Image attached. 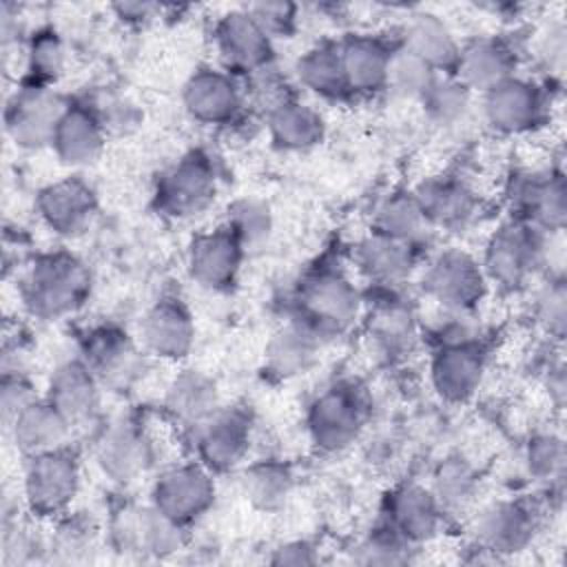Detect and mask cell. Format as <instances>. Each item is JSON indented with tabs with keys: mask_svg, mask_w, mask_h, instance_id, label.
<instances>
[{
	"mask_svg": "<svg viewBox=\"0 0 567 567\" xmlns=\"http://www.w3.org/2000/svg\"><path fill=\"white\" fill-rule=\"evenodd\" d=\"M427 485L436 496L445 518L461 514L470 516V512L481 501V474L476 465L461 454H450L439 461Z\"/></svg>",
	"mask_w": 567,
	"mask_h": 567,
	"instance_id": "cell-38",
	"label": "cell"
},
{
	"mask_svg": "<svg viewBox=\"0 0 567 567\" xmlns=\"http://www.w3.org/2000/svg\"><path fill=\"white\" fill-rule=\"evenodd\" d=\"M93 461L115 485L140 481L157 461V439L135 416H115L93 436Z\"/></svg>",
	"mask_w": 567,
	"mask_h": 567,
	"instance_id": "cell-12",
	"label": "cell"
},
{
	"mask_svg": "<svg viewBox=\"0 0 567 567\" xmlns=\"http://www.w3.org/2000/svg\"><path fill=\"white\" fill-rule=\"evenodd\" d=\"M478 97L452 73H441L419 102L427 124L439 131H458L474 115Z\"/></svg>",
	"mask_w": 567,
	"mask_h": 567,
	"instance_id": "cell-40",
	"label": "cell"
},
{
	"mask_svg": "<svg viewBox=\"0 0 567 567\" xmlns=\"http://www.w3.org/2000/svg\"><path fill=\"white\" fill-rule=\"evenodd\" d=\"M419 547L403 538L390 523L379 518L352 547V560L359 565H405L412 563Z\"/></svg>",
	"mask_w": 567,
	"mask_h": 567,
	"instance_id": "cell-45",
	"label": "cell"
},
{
	"mask_svg": "<svg viewBox=\"0 0 567 567\" xmlns=\"http://www.w3.org/2000/svg\"><path fill=\"white\" fill-rule=\"evenodd\" d=\"M412 193L432 230L463 233L481 215V193L458 173H436L423 177Z\"/></svg>",
	"mask_w": 567,
	"mask_h": 567,
	"instance_id": "cell-21",
	"label": "cell"
},
{
	"mask_svg": "<svg viewBox=\"0 0 567 567\" xmlns=\"http://www.w3.org/2000/svg\"><path fill=\"white\" fill-rule=\"evenodd\" d=\"M394 42L439 73H452L461 53V40L452 24L427 9L412 11L401 22Z\"/></svg>",
	"mask_w": 567,
	"mask_h": 567,
	"instance_id": "cell-32",
	"label": "cell"
},
{
	"mask_svg": "<svg viewBox=\"0 0 567 567\" xmlns=\"http://www.w3.org/2000/svg\"><path fill=\"white\" fill-rule=\"evenodd\" d=\"M416 281L432 306L458 310H478L492 290L478 255L461 246H445L427 255Z\"/></svg>",
	"mask_w": 567,
	"mask_h": 567,
	"instance_id": "cell-8",
	"label": "cell"
},
{
	"mask_svg": "<svg viewBox=\"0 0 567 567\" xmlns=\"http://www.w3.org/2000/svg\"><path fill=\"white\" fill-rule=\"evenodd\" d=\"M49 532V560L82 563L97 549V529L82 518L64 514Z\"/></svg>",
	"mask_w": 567,
	"mask_h": 567,
	"instance_id": "cell-48",
	"label": "cell"
},
{
	"mask_svg": "<svg viewBox=\"0 0 567 567\" xmlns=\"http://www.w3.org/2000/svg\"><path fill=\"white\" fill-rule=\"evenodd\" d=\"M82 489V461L71 445L24 458L20 494L24 509L38 520H55L71 512Z\"/></svg>",
	"mask_w": 567,
	"mask_h": 567,
	"instance_id": "cell-6",
	"label": "cell"
},
{
	"mask_svg": "<svg viewBox=\"0 0 567 567\" xmlns=\"http://www.w3.org/2000/svg\"><path fill=\"white\" fill-rule=\"evenodd\" d=\"M326 346L308 323L288 312L264 348L266 370L281 381L303 377L319 363Z\"/></svg>",
	"mask_w": 567,
	"mask_h": 567,
	"instance_id": "cell-31",
	"label": "cell"
},
{
	"mask_svg": "<svg viewBox=\"0 0 567 567\" xmlns=\"http://www.w3.org/2000/svg\"><path fill=\"white\" fill-rule=\"evenodd\" d=\"M567 465L565 439L558 430H536L527 436L520 450L523 474L543 487H554L563 483Z\"/></svg>",
	"mask_w": 567,
	"mask_h": 567,
	"instance_id": "cell-41",
	"label": "cell"
},
{
	"mask_svg": "<svg viewBox=\"0 0 567 567\" xmlns=\"http://www.w3.org/2000/svg\"><path fill=\"white\" fill-rule=\"evenodd\" d=\"M246 9L272 40L290 38L297 31L299 7L292 2H284V0L252 2V4H246Z\"/></svg>",
	"mask_w": 567,
	"mask_h": 567,
	"instance_id": "cell-52",
	"label": "cell"
},
{
	"mask_svg": "<svg viewBox=\"0 0 567 567\" xmlns=\"http://www.w3.org/2000/svg\"><path fill=\"white\" fill-rule=\"evenodd\" d=\"M197 463L215 476L239 472L252 447V421L239 405H219L208 419L186 432Z\"/></svg>",
	"mask_w": 567,
	"mask_h": 567,
	"instance_id": "cell-13",
	"label": "cell"
},
{
	"mask_svg": "<svg viewBox=\"0 0 567 567\" xmlns=\"http://www.w3.org/2000/svg\"><path fill=\"white\" fill-rule=\"evenodd\" d=\"M106 534L113 549L135 558L162 560L186 545V527L166 518L148 501L120 505L111 514Z\"/></svg>",
	"mask_w": 567,
	"mask_h": 567,
	"instance_id": "cell-15",
	"label": "cell"
},
{
	"mask_svg": "<svg viewBox=\"0 0 567 567\" xmlns=\"http://www.w3.org/2000/svg\"><path fill=\"white\" fill-rule=\"evenodd\" d=\"M49 558V534L24 518H7L2 527V563L7 567H22Z\"/></svg>",
	"mask_w": 567,
	"mask_h": 567,
	"instance_id": "cell-49",
	"label": "cell"
},
{
	"mask_svg": "<svg viewBox=\"0 0 567 567\" xmlns=\"http://www.w3.org/2000/svg\"><path fill=\"white\" fill-rule=\"evenodd\" d=\"M221 405L217 381L197 368H184L173 374L164 388L162 410L171 423L188 432L208 419Z\"/></svg>",
	"mask_w": 567,
	"mask_h": 567,
	"instance_id": "cell-33",
	"label": "cell"
},
{
	"mask_svg": "<svg viewBox=\"0 0 567 567\" xmlns=\"http://www.w3.org/2000/svg\"><path fill=\"white\" fill-rule=\"evenodd\" d=\"M381 518L419 549L432 543L445 525V514L427 483L401 481L385 496Z\"/></svg>",
	"mask_w": 567,
	"mask_h": 567,
	"instance_id": "cell-25",
	"label": "cell"
},
{
	"mask_svg": "<svg viewBox=\"0 0 567 567\" xmlns=\"http://www.w3.org/2000/svg\"><path fill=\"white\" fill-rule=\"evenodd\" d=\"M350 264L352 272L374 290H399L416 279L423 257L421 246L368 230L350 248Z\"/></svg>",
	"mask_w": 567,
	"mask_h": 567,
	"instance_id": "cell-20",
	"label": "cell"
},
{
	"mask_svg": "<svg viewBox=\"0 0 567 567\" xmlns=\"http://www.w3.org/2000/svg\"><path fill=\"white\" fill-rule=\"evenodd\" d=\"M520 53L505 35H476L461 42V53L452 75H456L476 97L496 84L518 75Z\"/></svg>",
	"mask_w": 567,
	"mask_h": 567,
	"instance_id": "cell-28",
	"label": "cell"
},
{
	"mask_svg": "<svg viewBox=\"0 0 567 567\" xmlns=\"http://www.w3.org/2000/svg\"><path fill=\"white\" fill-rule=\"evenodd\" d=\"M394 42L368 31H352L339 40L341 64L350 95L372 97L385 93Z\"/></svg>",
	"mask_w": 567,
	"mask_h": 567,
	"instance_id": "cell-30",
	"label": "cell"
},
{
	"mask_svg": "<svg viewBox=\"0 0 567 567\" xmlns=\"http://www.w3.org/2000/svg\"><path fill=\"white\" fill-rule=\"evenodd\" d=\"M219 195V171L215 159L193 148L166 166L153 188L155 208L175 221H188L204 215Z\"/></svg>",
	"mask_w": 567,
	"mask_h": 567,
	"instance_id": "cell-7",
	"label": "cell"
},
{
	"mask_svg": "<svg viewBox=\"0 0 567 567\" xmlns=\"http://www.w3.org/2000/svg\"><path fill=\"white\" fill-rule=\"evenodd\" d=\"M563 233H545L529 221L505 217L485 239L478 261L489 288L512 295L543 275H563Z\"/></svg>",
	"mask_w": 567,
	"mask_h": 567,
	"instance_id": "cell-1",
	"label": "cell"
},
{
	"mask_svg": "<svg viewBox=\"0 0 567 567\" xmlns=\"http://www.w3.org/2000/svg\"><path fill=\"white\" fill-rule=\"evenodd\" d=\"M363 343L370 357L381 363H399L414 352L421 332V310L399 290H377L368 301L361 319Z\"/></svg>",
	"mask_w": 567,
	"mask_h": 567,
	"instance_id": "cell-10",
	"label": "cell"
},
{
	"mask_svg": "<svg viewBox=\"0 0 567 567\" xmlns=\"http://www.w3.org/2000/svg\"><path fill=\"white\" fill-rule=\"evenodd\" d=\"M213 47L219 66L241 80L275 62V40L259 27L246 7L230 9L215 20Z\"/></svg>",
	"mask_w": 567,
	"mask_h": 567,
	"instance_id": "cell-18",
	"label": "cell"
},
{
	"mask_svg": "<svg viewBox=\"0 0 567 567\" xmlns=\"http://www.w3.org/2000/svg\"><path fill=\"white\" fill-rule=\"evenodd\" d=\"M297 86L308 91L310 95L326 100V102H341L352 97L341 53H339V40H321L310 44L297 60L292 69Z\"/></svg>",
	"mask_w": 567,
	"mask_h": 567,
	"instance_id": "cell-36",
	"label": "cell"
},
{
	"mask_svg": "<svg viewBox=\"0 0 567 567\" xmlns=\"http://www.w3.org/2000/svg\"><path fill=\"white\" fill-rule=\"evenodd\" d=\"M509 217L545 233H563L567 221V182L556 166H520L505 179Z\"/></svg>",
	"mask_w": 567,
	"mask_h": 567,
	"instance_id": "cell-11",
	"label": "cell"
},
{
	"mask_svg": "<svg viewBox=\"0 0 567 567\" xmlns=\"http://www.w3.org/2000/svg\"><path fill=\"white\" fill-rule=\"evenodd\" d=\"M365 292L357 277L339 266H317L297 286L292 310L326 343L350 334L361 326Z\"/></svg>",
	"mask_w": 567,
	"mask_h": 567,
	"instance_id": "cell-2",
	"label": "cell"
},
{
	"mask_svg": "<svg viewBox=\"0 0 567 567\" xmlns=\"http://www.w3.org/2000/svg\"><path fill=\"white\" fill-rule=\"evenodd\" d=\"M111 9L126 24H144L162 11L157 4L151 2H117Z\"/></svg>",
	"mask_w": 567,
	"mask_h": 567,
	"instance_id": "cell-55",
	"label": "cell"
},
{
	"mask_svg": "<svg viewBox=\"0 0 567 567\" xmlns=\"http://www.w3.org/2000/svg\"><path fill=\"white\" fill-rule=\"evenodd\" d=\"M423 339L432 346H463V343H485V326L478 310H458L432 306L421 312Z\"/></svg>",
	"mask_w": 567,
	"mask_h": 567,
	"instance_id": "cell-42",
	"label": "cell"
},
{
	"mask_svg": "<svg viewBox=\"0 0 567 567\" xmlns=\"http://www.w3.org/2000/svg\"><path fill=\"white\" fill-rule=\"evenodd\" d=\"M487 363L485 343L432 348L427 361L430 388L443 403L465 405L483 388Z\"/></svg>",
	"mask_w": 567,
	"mask_h": 567,
	"instance_id": "cell-23",
	"label": "cell"
},
{
	"mask_svg": "<svg viewBox=\"0 0 567 567\" xmlns=\"http://www.w3.org/2000/svg\"><path fill=\"white\" fill-rule=\"evenodd\" d=\"M104 385L95 372L80 359L60 361L47 377L44 399L66 416V421L80 430L86 423H93L100 414Z\"/></svg>",
	"mask_w": 567,
	"mask_h": 567,
	"instance_id": "cell-27",
	"label": "cell"
},
{
	"mask_svg": "<svg viewBox=\"0 0 567 567\" xmlns=\"http://www.w3.org/2000/svg\"><path fill=\"white\" fill-rule=\"evenodd\" d=\"M182 104L197 124L233 126L246 113L241 78L221 66H199L182 86Z\"/></svg>",
	"mask_w": 567,
	"mask_h": 567,
	"instance_id": "cell-19",
	"label": "cell"
},
{
	"mask_svg": "<svg viewBox=\"0 0 567 567\" xmlns=\"http://www.w3.org/2000/svg\"><path fill=\"white\" fill-rule=\"evenodd\" d=\"M476 106L483 124L492 133L501 137L529 135L549 122V84L518 73L478 95Z\"/></svg>",
	"mask_w": 567,
	"mask_h": 567,
	"instance_id": "cell-9",
	"label": "cell"
},
{
	"mask_svg": "<svg viewBox=\"0 0 567 567\" xmlns=\"http://www.w3.org/2000/svg\"><path fill=\"white\" fill-rule=\"evenodd\" d=\"M197 326L190 308L179 297H159L153 301L137 328V341L142 350L164 363L184 361L195 346Z\"/></svg>",
	"mask_w": 567,
	"mask_h": 567,
	"instance_id": "cell-22",
	"label": "cell"
},
{
	"mask_svg": "<svg viewBox=\"0 0 567 567\" xmlns=\"http://www.w3.org/2000/svg\"><path fill=\"white\" fill-rule=\"evenodd\" d=\"M534 58L547 80H560L567 60V27L560 18L547 20L534 35Z\"/></svg>",
	"mask_w": 567,
	"mask_h": 567,
	"instance_id": "cell-51",
	"label": "cell"
},
{
	"mask_svg": "<svg viewBox=\"0 0 567 567\" xmlns=\"http://www.w3.org/2000/svg\"><path fill=\"white\" fill-rule=\"evenodd\" d=\"M368 401L352 381H337L319 390L306 408V434L321 454H343L363 434L368 423Z\"/></svg>",
	"mask_w": 567,
	"mask_h": 567,
	"instance_id": "cell-5",
	"label": "cell"
},
{
	"mask_svg": "<svg viewBox=\"0 0 567 567\" xmlns=\"http://www.w3.org/2000/svg\"><path fill=\"white\" fill-rule=\"evenodd\" d=\"M217 476L195 458L162 467L151 481L148 503L166 518L190 527L204 518L217 498Z\"/></svg>",
	"mask_w": 567,
	"mask_h": 567,
	"instance_id": "cell-14",
	"label": "cell"
},
{
	"mask_svg": "<svg viewBox=\"0 0 567 567\" xmlns=\"http://www.w3.org/2000/svg\"><path fill=\"white\" fill-rule=\"evenodd\" d=\"M40 399L35 385L27 377V372H2V385H0V414L2 425L7 427L18 412H22L29 403Z\"/></svg>",
	"mask_w": 567,
	"mask_h": 567,
	"instance_id": "cell-53",
	"label": "cell"
},
{
	"mask_svg": "<svg viewBox=\"0 0 567 567\" xmlns=\"http://www.w3.org/2000/svg\"><path fill=\"white\" fill-rule=\"evenodd\" d=\"M270 142L286 153H306L326 140V117L310 102L297 95L279 104L264 117Z\"/></svg>",
	"mask_w": 567,
	"mask_h": 567,
	"instance_id": "cell-35",
	"label": "cell"
},
{
	"mask_svg": "<svg viewBox=\"0 0 567 567\" xmlns=\"http://www.w3.org/2000/svg\"><path fill=\"white\" fill-rule=\"evenodd\" d=\"M246 250L233 230L221 224L197 233L186 248V272L204 290L221 292L237 284Z\"/></svg>",
	"mask_w": 567,
	"mask_h": 567,
	"instance_id": "cell-24",
	"label": "cell"
},
{
	"mask_svg": "<svg viewBox=\"0 0 567 567\" xmlns=\"http://www.w3.org/2000/svg\"><path fill=\"white\" fill-rule=\"evenodd\" d=\"M370 230L414 246H423L432 233L412 188H394L381 195L370 213Z\"/></svg>",
	"mask_w": 567,
	"mask_h": 567,
	"instance_id": "cell-37",
	"label": "cell"
},
{
	"mask_svg": "<svg viewBox=\"0 0 567 567\" xmlns=\"http://www.w3.org/2000/svg\"><path fill=\"white\" fill-rule=\"evenodd\" d=\"M69 53L62 35L51 29L42 27L33 31L22 44V69L24 82L51 86L66 69Z\"/></svg>",
	"mask_w": 567,
	"mask_h": 567,
	"instance_id": "cell-43",
	"label": "cell"
},
{
	"mask_svg": "<svg viewBox=\"0 0 567 567\" xmlns=\"http://www.w3.org/2000/svg\"><path fill=\"white\" fill-rule=\"evenodd\" d=\"M78 357L95 372L104 390H126L140 379L148 354L124 328L97 323L82 334Z\"/></svg>",
	"mask_w": 567,
	"mask_h": 567,
	"instance_id": "cell-17",
	"label": "cell"
},
{
	"mask_svg": "<svg viewBox=\"0 0 567 567\" xmlns=\"http://www.w3.org/2000/svg\"><path fill=\"white\" fill-rule=\"evenodd\" d=\"M40 221L62 239L84 235L97 217L95 190L78 175L62 177L42 186L35 195Z\"/></svg>",
	"mask_w": 567,
	"mask_h": 567,
	"instance_id": "cell-26",
	"label": "cell"
},
{
	"mask_svg": "<svg viewBox=\"0 0 567 567\" xmlns=\"http://www.w3.org/2000/svg\"><path fill=\"white\" fill-rule=\"evenodd\" d=\"M244 84V102H246V111L257 113L261 120L275 111L279 104H284L286 100L295 97V86L292 82L277 73L275 66L261 69L248 78L241 80Z\"/></svg>",
	"mask_w": 567,
	"mask_h": 567,
	"instance_id": "cell-50",
	"label": "cell"
},
{
	"mask_svg": "<svg viewBox=\"0 0 567 567\" xmlns=\"http://www.w3.org/2000/svg\"><path fill=\"white\" fill-rule=\"evenodd\" d=\"M472 549L498 560L527 551L543 527L540 507L525 496H498L485 501L467 516Z\"/></svg>",
	"mask_w": 567,
	"mask_h": 567,
	"instance_id": "cell-4",
	"label": "cell"
},
{
	"mask_svg": "<svg viewBox=\"0 0 567 567\" xmlns=\"http://www.w3.org/2000/svg\"><path fill=\"white\" fill-rule=\"evenodd\" d=\"M321 560V549L306 540V538H292L272 549L268 556V563L272 565H317Z\"/></svg>",
	"mask_w": 567,
	"mask_h": 567,
	"instance_id": "cell-54",
	"label": "cell"
},
{
	"mask_svg": "<svg viewBox=\"0 0 567 567\" xmlns=\"http://www.w3.org/2000/svg\"><path fill=\"white\" fill-rule=\"evenodd\" d=\"M532 288L529 312L536 328L549 343H560L567 330V286L565 275H543Z\"/></svg>",
	"mask_w": 567,
	"mask_h": 567,
	"instance_id": "cell-44",
	"label": "cell"
},
{
	"mask_svg": "<svg viewBox=\"0 0 567 567\" xmlns=\"http://www.w3.org/2000/svg\"><path fill=\"white\" fill-rule=\"evenodd\" d=\"M104 146L106 126L93 104L69 102L49 146L55 159L69 168H84L100 159Z\"/></svg>",
	"mask_w": 567,
	"mask_h": 567,
	"instance_id": "cell-29",
	"label": "cell"
},
{
	"mask_svg": "<svg viewBox=\"0 0 567 567\" xmlns=\"http://www.w3.org/2000/svg\"><path fill=\"white\" fill-rule=\"evenodd\" d=\"M441 73L434 71L427 62L421 58L408 53L394 42V51L390 58V69H388V80H385V93L405 100V102H421L432 84L436 82Z\"/></svg>",
	"mask_w": 567,
	"mask_h": 567,
	"instance_id": "cell-46",
	"label": "cell"
},
{
	"mask_svg": "<svg viewBox=\"0 0 567 567\" xmlns=\"http://www.w3.org/2000/svg\"><path fill=\"white\" fill-rule=\"evenodd\" d=\"M224 224L233 230L246 252L264 248L275 228L270 206L257 197H239L230 202Z\"/></svg>",
	"mask_w": 567,
	"mask_h": 567,
	"instance_id": "cell-47",
	"label": "cell"
},
{
	"mask_svg": "<svg viewBox=\"0 0 567 567\" xmlns=\"http://www.w3.org/2000/svg\"><path fill=\"white\" fill-rule=\"evenodd\" d=\"M13 447L22 458L38 456L71 445L75 427L58 412L44 396L29 403L18 416L4 427Z\"/></svg>",
	"mask_w": 567,
	"mask_h": 567,
	"instance_id": "cell-34",
	"label": "cell"
},
{
	"mask_svg": "<svg viewBox=\"0 0 567 567\" xmlns=\"http://www.w3.org/2000/svg\"><path fill=\"white\" fill-rule=\"evenodd\" d=\"M89 266L73 252H42L29 261L18 281L22 308L40 321H60L75 315L91 297Z\"/></svg>",
	"mask_w": 567,
	"mask_h": 567,
	"instance_id": "cell-3",
	"label": "cell"
},
{
	"mask_svg": "<svg viewBox=\"0 0 567 567\" xmlns=\"http://www.w3.org/2000/svg\"><path fill=\"white\" fill-rule=\"evenodd\" d=\"M66 106L69 100L53 86L22 82L7 97L4 133L22 151L49 148Z\"/></svg>",
	"mask_w": 567,
	"mask_h": 567,
	"instance_id": "cell-16",
	"label": "cell"
},
{
	"mask_svg": "<svg viewBox=\"0 0 567 567\" xmlns=\"http://www.w3.org/2000/svg\"><path fill=\"white\" fill-rule=\"evenodd\" d=\"M241 496L259 512H279L292 496L295 472L279 458L246 461L239 467Z\"/></svg>",
	"mask_w": 567,
	"mask_h": 567,
	"instance_id": "cell-39",
	"label": "cell"
}]
</instances>
